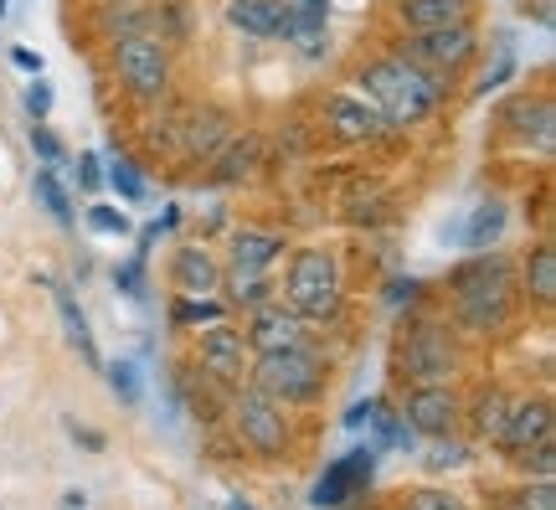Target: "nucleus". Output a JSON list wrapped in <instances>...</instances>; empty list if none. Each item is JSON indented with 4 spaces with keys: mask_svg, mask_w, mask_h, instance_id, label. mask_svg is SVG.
<instances>
[{
    "mask_svg": "<svg viewBox=\"0 0 556 510\" xmlns=\"http://www.w3.org/2000/svg\"><path fill=\"white\" fill-rule=\"evenodd\" d=\"M258 160H263V145L253 135L227 139L217 156H212V181H222V186H238V181H248L253 171H258Z\"/></svg>",
    "mask_w": 556,
    "mask_h": 510,
    "instance_id": "obj_23",
    "label": "nucleus"
},
{
    "mask_svg": "<svg viewBox=\"0 0 556 510\" xmlns=\"http://www.w3.org/2000/svg\"><path fill=\"white\" fill-rule=\"evenodd\" d=\"M505 222H510V207L500 197H484L469 212V222H464V233H458V242L469 248V253H484V248H495L500 237H505Z\"/></svg>",
    "mask_w": 556,
    "mask_h": 510,
    "instance_id": "obj_21",
    "label": "nucleus"
},
{
    "mask_svg": "<svg viewBox=\"0 0 556 510\" xmlns=\"http://www.w3.org/2000/svg\"><path fill=\"white\" fill-rule=\"evenodd\" d=\"M170 284H176L180 295H217L222 289V263L201 242H186V248H176V258H170Z\"/></svg>",
    "mask_w": 556,
    "mask_h": 510,
    "instance_id": "obj_18",
    "label": "nucleus"
},
{
    "mask_svg": "<svg viewBox=\"0 0 556 510\" xmlns=\"http://www.w3.org/2000/svg\"><path fill=\"white\" fill-rule=\"evenodd\" d=\"M448 295H454V325L469 335H500L516 314V263L505 253H484L458 263L448 274Z\"/></svg>",
    "mask_w": 556,
    "mask_h": 510,
    "instance_id": "obj_2",
    "label": "nucleus"
},
{
    "mask_svg": "<svg viewBox=\"0 0 556 510\" xmlns=\"http://www.w3.org/2000/svg\"><path fill=\"white\" fill-rule=\"evenodd\" d=\"M170 320H176V325H201V320L212 325V320H227V310H222L212 295H186L170 304Z\"/></svg>",
    "mask_w": 556,
    "mask_h": 510,
    "instance_id": "obj_31",
    "label": "nucleus"
},
{
    "mask_svg": "<svg viewBox=\"0 0 556 510\" xmlns=\"http://www.w3.org/2000/svg\"><path fill=\"white\" fill-rule=\"evenodd\" d=\"M78 186H83V191H88V197H93V191H99V186H103L99 156H78Z\"/></svg>",
    "mask_w": 556,
    "mask_h": 510,
    "instance_id": "obj_42",
    "label": "nucleus"
},
{
    "mask_svg": "<svg viewBox=\"0 0 556 510\" xmlns=\"http://www.w3.org/2000/svg\"><path fill=\"white\" fill-rule=\"evenodd\" d=\"M26 114H31V119H47V114H52V83L41 78V73L31 78V88H26Z\"/></svg>",
    "mask_w": 556,
    "mask_h": 510,
    "instance_id": "obj_40",
    "label": "nucleus"
},
{
    "mask_svg": "<svg viewBox=\"0 0 556 510\" xmlns=\"http://www.w3.org/2000/svg\"><path fill=\"white\" fill-rule=\"evenodd\" d=\"M227 26L248 41L289 37V0H227Z\"/></svg>",
    "mask_w": 556,
    "mask_h": 510,
    "instance_id": "obj_15",
    "label": "nucleus"
},
{
    "mask_svg": "<svg viewBox=\"0 0 556 510\" xmlns=\"http://www.w3.org/2000/svg\"><path fill=\"white\" fill-rule=\"evenodd\" d=\"M510 402H516V397L505 393V387H484V393L475 397V433L479 438H495L500 423H505V412H510Z\"/></svg>",
    "mask_w": 556,
    "mask_h": 510,
    "instance_id": "obj_29",
    "label": "nucleus"
},
{
    "mask_svg": "<svg viewBox=\"0 0 556 510\" xmlns=\"http://www.w3.org/2000/svg\"><path fill=\"white\" fill-rule=\"evenodd\" d=\"M109 186H114L124 201H144V176L135 171V160H129V156L109 160Z\"/></svg>",
    "mask_w": 556,
    "mask_h": 510,
    "instance_id": "obj_34",
    "label": "nucleus"
},
{
    "mask_svg": "<svg viewBox=\"0 0 556 510\" xmlns=\"http://www.w3.org/2000/svg\"><path fill=\"white\" fill-rule=\"evenodd\" d=\"M248 376H253V387L263 397H274L278 408H309L330 387V361L309 340H299V346H283V351H263L248 366Z\"/></svg>",
    "mask_w": 556,
    "mask_h": 510,
    "instance_id": "obj_3",
    "label": "nucleus"
},
{
    "mask_svg": "<svg viewBox=\"0 0 556 510\" xmlns=\"http://www.w3.org/2000/svg\"><path fill=\"white\" fill-rule=\"evenodd\" d=\"M58 314H62V331H67V340L78 346L83 361H88V366H103L99 346H93V331H88V314L78 310V299L67 295V289H58Z\"/></svg>",
    "mask_w": 556,
    "mask_h": 510,
    "instance_id": "obj_25",
    "label": "nucleus"
},
{
    "mask_svg": "<svg viewBox=\"0 0 556 510\" xmlns=\"http://www.w3.org/2000/svg\"><path fill=\"white\" fill-rule=\"evenodd\" d=\"M397 412L402 423L413 433H422V438H448V433H458L464 402H458L454 382H417V387H407Z\"/></svg>",
    "mask_w": 556,
    "mask_h": 510,
    "instance_id": "obj_9",
    "label": "nucleus"
},
{
    "mask_svg": "<svg viewBox=\"0 0 556 510\" xmlns=\"http://www.w3.org/2000/svg\"><path fill=\"white\" fill-rule=\"evenodd\" d=\"M516 510H556V485L552 480H526L516 490Z\"/></svg>",
    "mask_w": 556,
    "mask_h": 510,
    "instance_id": "obj_37",
    "label": "nucleus"
},
{
    "mask_svg": "<svg viewBox=\"0 0 556 510\" xmlns=\"http://www.w3.org/2000/svg\"><path fill=\"white\" fill-rule=\"evenodd\" d=\"M232 510H253V506H242V500H238V506H232Z\"/></svg>",
    "mask_w": 556,
    "mask_h": 510,
    "instance_id": "obj_48",
    "label": "nucleus"
},
{
    "mask_svg": "<svg viewBox=\"0 0 556 510\" xmlns=\"http://www.w3.org/2000/svg\"><path fill=\"white\" fill-rule=\"evenodd\" d=\"M510 78H516V47H510L505 32H495V62H490V67H484V78L475 83V99H490V94L505 88Z\"/></svg>",
    "mask_w": 556,
    "mask_h": 510,
    "instance_id": "obj_28",
    "label": "nucleus"
},
{
    "mask_svg": "<svg viewBox=\"0 0 556 510\" xmlns=\"http://www.w3.org/2000/svg\"><path fill=\"white\" fill-rule=\"evenodd\" d=\"M397 21L407 32H433V26L475 21V0H397Z\"/></svg>",
    "mask_w": 556,
    "mask_h": 510,
    "instance_id": "obj_20",
    "label": "nucleus"
},
{
    "mask_svg": "<svg viewBox=\"0 0 556 510\" xmlns=\"http://www.w3.org/2000/svg\"><path fill=\"white\" fill-rule=\"evenodd\" d=\"M464 464H469V444H464V438H454V433H448V438H433V449L422 453V470H428V474L464 470Z\"/></svg>",
    "mask_w": 556,
    "mask_h": 510,
    "instance_id": "obj_30",
    "label": "nucleus"
},
{
    "mask_svg": "<svg viewBox=\"0 0 556 510\" xmlns=\"http://www.w3.org/2000/svg\"><path fill=\"white\" fill-rule=\"evenodd\" d=\"M541 438H556V412H552V397H526V402H510L505 412V423H500L495 444L500 453H510L516 459L520 449H531Z\"/></svg>",
    "mask_w": 556,
    "mask_h": 510,
    "instance_id": "obj_12",
    "label": "nucleus"
},
{
    "mask_svg": "<svg viewBox=\"0 0 556 510\" xmlns=\"http://www.w3.org/2000/svg\"><path fill=\"white\" fill-rule=\"evenodd\" d=\"M417 295H422V284H417V278H397V284L387 289V299H392V304H413Z\"/></svg>",
    "mask_w": 556,
    "mask_h": 510,
    "instance_id": "obj_43",
    "label": "nucleus"
},
{
    "mask_svg": "<svg viewBox=\"0 0 556 510\" xmlns=\"http://www.w3.org/2000/svg\"><path fill=\"white\" fill-rule=\"evenodd\" d=\"M505 129L520 139V145H536L541 156H552L556 145V109H552V94H526V99H516L510 109H505Z\"/></svg>",
    "mask_w": 556,
    "mask_h": 510,
    "instance_id": "obj_16",
    "label": "nucleus"
},
{
    "mask_svg": "<svg viewBox=\"0 0 556 510\" xmlns=\"http://www.w3.org/2000/svg\"><path fill=\"white\" fill-rule=\"evenodd\" d=\"M392 52L417 62V67H428V73H438V78H454V73H464V67L479 58V32H475V21H454V26L413 32V37L397 41Z\"/></svg>",
    "mask_w": 556,
    "mask_h": 510,
    "instance_id": "obj_7",
    "label": "nucleus"
},
{
    "mask_svg": "<svg viewBox=\"0 0 556 510\" xmlns=\"http://www.w3.org/2000/svg\"><path fill=\"white\" fill-rule=\"evenodd\" d=\"M397 372L413 387L417 382H454V372H458L454 331L443 320H407L402 346H397Z\"/></svg>",
    "mask_w": 556,
    "mask_h": 510,
    "instance_id": "obj_5",
    "label": "nucleus"
},
{
    "mask_svg": "<svg viewBox=\"0 0 556 510\" xmlns=\"http://www.w3.org/2000/svg\"><path fill=\"white\" fill-rule=\"evenodd\" d=\"M232 423H238V438L248 444L253 453L263 459H278V453H289V418L278 408L274 397H263L258 387H242L238 402H232Z\"/></svg>",
    "mask_w": 556,
    "mask_h": 510,
    "instance_id": "obj_8",
    "label": "nucleus"
},
{
    "mask_svg": "<svg viewBox=\"0 0 556 510\" xmlns=\"http://www.w3.org/2000/svg\"><path fill=\"white\" fill-rule=\"evenodd\" d=\"M520 470H526V480H552L556 474V438H541V444H531V449H520Z\"/></svg>",
    "mask_w": 556,
    "mask_h": 510,
    "instance_id": "obj_33",
    "label": "nucleus"
},
{
    "mask_svg": "<svg viewBox=\"0 0 556 510\" xmlns=\"http://www.w3.org/2000/svg\"><path fill=\"white\" fill-rule=\"evenodd\" d=\"M103 372H109V387H114V397H119L124 408H139L144 382H139V366H135V361H109Z\"/></svg>",
    "mask_w": 556,
    "mask_h": 510,
    "instance_id": "obj_32",
    "label": "nucleus"
},
{
    "mask_svg": "<svg viewBox=\"0 0 556 510\" xmlns=\"http://www.w3.org/2000/svg\"><path fill=\"white\" fill-rule=\"evenodd\" d=\"M31 197L41 201V212L52 216V222H62V227H73V201H67V191H62V181L52 165H41L37 176H31Z\"/></svg>",
    "mask_w": 556,
    "mask_h": 510,
    "instance_id": "obj_26",
    "label": "nucleus"
},
{
    "mask_svg": "<svg viewBox=\"0 0 556 510\" xmlns=\"http://www.w3.org/2000/svg\"><path fill=\"white\" fill-rule=\"evenodd\" d=\"M242 340H248V351H283V346H299L304 340V320H299L289 304H278V299H268V304H258V310H248V331H242Z\"/></svg>",
    "mask_w": 556,
    "mask_h": 510,
    "instance_id": "obj_13",
    "label": "nucleus"
},
{
    "mask_svg": "<svg viewBox=\"0 0 556 510\" xmlns=\"http://www.w3.org/2000/svg\"><path fill=\"white\" fill-rule=\"evenodd\" d=\"M325 129L336 139H345V145H366V139H377L381 129H387V119L361 99V94H330V99H325Z\"/></svg>",
    "mask_w": 556,
    "mask_h": 510,
    "instance_id": "obj_14",
    "label": "nucleus"
},
{
    "mask_svg": "<svg viewBox=\"0 0 556 510\" xmlns=\"http://www.w3.org/2000/svg\"><path fill=\"white\" fill-rule=\"evenodd\" d=\"M289 11H294V16H325L330 21V0H289Z\"/></svg>",
    "mask_w": 556,
    "mask_h": 510,
    "instance_id": "obj_44",
    "label": "nucleus"
},
{
    "mask_svg": "<svg viewBox=\"0 0 556 510\" xmlns=\"http://www.w3.org/2000/svg\"><path fill=\"white\" fill-rule=\"evenodd\" d=\"M62 510H67V506H62ZM83 510H88V506H83Z\"/></svg>",
    "mask_w": 556,
    "mask_h": 510,
    "instance_id": "obj_51",
    "label": "nucleus"
},
{
    "mask_svg": "<svg viewBox=\"0 0 556 510\" xmlns=\"http://www.w3.org/2000/svg\"><path fill=\"white\" fill-rule=\"evenodd\" d=\"M103 5H114V0H103Z\"/></svg>",
    "mask_w": 556,
    "mask_h": 510,
    "instance_id": "obj_50",
    "label": "nucleus"
},
{
    "mask_svg": "<svg viewBox=\"0 0 556 510\" xmlns=\"http://www.w3.org/2000/svg\"><path fill=\"white\" fill-rule=\"evenodd\" d=\"M371 428H377V438H371V449H413L417 433L402 423L397 408H387V402H377V412H371Z\"/></svg>",
    "mask_w": 556,
    "mask_h": 510,
    "instance_id": "obj_27",
    "label": "nucleus"
},
{
    "mask_svg": "<svg viewBox=\"0 0 556 510\" xmlns=\"http://www.w3.org/2000/svg\"><path fill=\"white\" fill-rule=\"evenodd\" d=\"M402 510H469V506L454 490H443V485H422V490H413L402 500Z\"/></svg>",
    "mask_w": 556,
    "mask_h": 510,
    "instance_id": "obj_35",
    "label": "nucleus"
},
{
    "mask_svg": "<svg viewBox=\"0 0 556 510\" xmlns=\"http://www.w3.org/2000/svg\"><path fill=\"white\" fill-rule=\"evenodd\" d=\"M520 295L531 299L536 310L556 304V242H536L531 253L520 258Z\"/></svg>",
    "mask_w": 556,
    "mask_h": 510,
    "instance_id": "obj_19",
    "label": "nucleus"
},
{
    "mask_svg": "<svg viewBox=\"0 0 556 510\" xmlns=\"http://www.w3.org/2000/svg\"><path fill=\"white\" fill-rule=\"evenodd\" d=\"M283 299L299 320H336L345 304V274L330 248H294L283 269Z\"/></svg>",
    "mask_w": 556,
    "mask_h": 510,
    "instance_id": "obj_4",
    "label": "nucleus"
},
{
    "mask_svg": "<svg viewBox=\"0 0 556 510\" xmlns=\"http://www.w3.org/2000/svg\"><path fill=\"white\" fill-rule=\"evenodd\" d=\"M371 412H377V402H356V408L345 412V428H366V423H371Z\"/></svg>",
    "mask_w": 556,
    "mask_h": 510,
    "instance_id": "obj_45",
    "label": "nucleus"
},
{
    "mask_svg": "<svg viewBox=\"0 0 556 510\" xmlns=\"http://www.w3.org/2000/svg\"><path fill=\"white\" fill-rule=\"evenodd\" d=\"M114 284H119L129 299H144V253H135L129 263H119V269H114Z\"/></svg>",
    "mask_w": 556,
    "mask_h": 510,
    "instance_id": "obj_38",
    "label": "nucleus"
},
{
    "mask_svg": "<svg viewBox=\"0 0 556 510\" xmlns=\"http://www.w3.org/2000/svg\"><path fill=\"white\" fill-rule=\"evenodd\" d=\"M248 340H242L238 325H227V320H212V331L201 335V346H197V361H201V372L212 376V382H222V387H242V376H248Z\"/></svg>",
    "mask_w": 556,
    "mask_h": 510,
    "instance_id": "obj_11",
    "label": "nucleus"
},
{
    "mask_svg": "<svg viewBox=\"0 0 556 510\" xmlns=\"http://www.w3.org/2000/svg\"><path fill=\"white\" fill-rule=\"evenodd\" d=\"M31 150H37V160H41V165H52V171H58L62 160H67V150H62V139L52 135V129H47L41 119H31Z\"/></svg>",
    "mask_w": 556,
    "mask_h": 510,
    "instance_id": "obj_36",
    "label": "nucleus"
},
{
    "mask_svg": "<svg viewBox=\"0 0 556 510\" xmlns=\"http://www.w3.org/2000/svg\"><path fill=\"white\" fill-rule=\"evenodd\" d=\"M62 428H67V438H73V444H83L88 453H103V449H109V438H103L99 428H88V423H78V418H67Z\"/></svg>",
    "mask_w": 556,
    "mask_h": 510,
    "instance_id": "obj_41",
    "label": "nucleus"
},
{
    "mask_svg": "<svg viewBox=\"0 0 556 510\" xmlns=\"http://www.w3.org/2000/svg\"><path fill=\"white\" fill-rule=\"evenodd\" d=\"M232 139V119L222 109H201V114L186 119V156L191 160H212Z\"/></svg>",
    "mask_w": 556,
    "mask_h": 510,
    "instance_id": "obj_22",
    "label": "nucleus"
},
{
    "mask_svg": "<svg viewBox=\"0 0 556 510\" xmlns=\"http://www.w3.org/2000/svg\"><path fill=\"white\" fill-rule=\"evenodd\" d=\"M356 88H361V99L387 119V129H417L448 99V78H438V73L397 58V52H381V58L361 62Z\"/></svg>",
    "mask_w": 556,
    "mask_h": 510,
    "instance_id": "obj_1",
    "label": "nucleus"
},
{
    "mask_svg": "<svg viewBox=\"0 0 556 510\" xmlns=\"http://www.w3.org/2000/svg\"><path fill=\"white\" fill-rule=\"evenodd\" d=\"M11 62H16L21 73H41V58L31 52V47H16V52H11Z\"/></svg>",
    "mask_w": 556,
    "mask_h": 510,
    "instance_id": "obj_46",
    "label": "nucleus"
},
{
    "mask_svg": "<svg viewBox=\"0 0 556 510\" xmlns=\"http://www.w3.org/2000/svg\"><path fill=\"white\" fill-rule=\"evenodd\" d=\"M114 78L135 103H155L170 88V47L160 37H114Z\"/></svg>",
    "mask_w": 556,
    "mask_h": 510,
    "instance_id": "obj_6",
    "label": "nucleus"
},
{
    "mask_svg": "<svg viewBox=\"0 0 556 510\" xmlns=\"http://www.w3.org/2000/svg\"><path fill=\"white\" fill-rule=\"evenodd\" d=\"M62 506H67V510H83V506H88V495H83V490H67V500H62Z\"/></svg>",
    "mask_w": 556,
    "mask_h": 510,
    "instance_id": "obj_47",
    "label": "nucleus"
},
{
    "mask_svg": "<svg viewBox=\"0 0 556 510\" xmlns=\"http://www.w3.org/2000/svg\"><path fill=\"white\" fill-rule=\"evenodd\" d=\"M0 16H5V0H0Z\"/></svg>",
    "mask_w": 556,
    "mask_h": 510,
    "instance_id": "obj_49",
    "label": "nucleus"
},
{
    "mask_svg": "<svg viewBox=\"0 0 556 510\" xmlns=\"http://www.w3.org/2000/svg\"><path fill=\"white\" fill-rule=\"evenodd\" d=\"M371 474H377V449H371V444L340 453V459H330V464H325V474L315 480L309 506H315V510H340L351 495H361L366 485H371Z\"/></svg>",
    "mask_w": 556,
    "mask_h": 510,
    "instance_id": "obj_10",
    "label": "nucleus"
},
{
    "mask_svg": "<svg viewBox=\"0 0 556 510\" xmlns=\"http://www.w3.org/2000/svg\"><path fill=\"white\" fill-rule=\"evenodd\" d=\"M289 248V237L274 233V227H238L232 233V248H227V269H253V274H268Z\"/></svg>",
    "mask_w": 556,
    "mask_h": 510,
    "instance_id": "obj_17",
    "label": "nucleus"
},
{
    "mask_svg": "<svg viewBox=\"0 0 556 510\" xmlns=\"http://www.w3.org/2000/svg\"><path fill=\"white\" fill-rule=\"evenodd\" d=\"M88 227H93V233H114V237H124V233H129V216L114 212V207H103V201H93V207H88Z\"/></svg>",
    "mask_w": 556,
    "mask_h": 510,
    "instance_id": "obj_39",
    "label": "nucleus"
},
{
    "mask_svg": "<svg viewBox=\"0 0 556 510\" xmlns=\"http://www.w3.org/2000/svg\"><path fill=\"white\" fill-rule=\"evenodd\" d=\"M222 284H227V295H232V304H238V310H258V304H268V299H274V278L253 274V269H227V274H222Z\"/></svg>",
    "mask_w": 556,
    "mask_h": 510,
    "instance_id": "obj_24",
    "label": "nucleus"
}]
</instances>
